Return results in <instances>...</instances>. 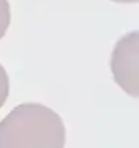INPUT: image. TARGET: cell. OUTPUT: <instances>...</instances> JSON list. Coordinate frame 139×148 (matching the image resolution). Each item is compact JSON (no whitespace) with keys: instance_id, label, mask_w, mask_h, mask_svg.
<instances>
[{"instance_id":"obj_1","label":"cell","mask_w":139,"mask_h":148,"mask_svg":"<svg viewBox=\"0 0 139 148\" xmlns=\"http://www.w3.org/2000/svg\"><path fill=\"white\" fill-rule=\"evenodd\" d=\"M65 126L43 104L16 105L0 121V148H64Z\"/></svg>"},{"instance_id":"obj_2","label":"cell","mask_w":139,"mask_h":148,"mask_svg":"<svg viewBox=\"0 0 139 148\" xmlns=\"http://www.w3.org/2000/svg\"><path fill=\"white\" fill-rule=\"evenodd\" d=\"M139 34L132 31L124 34L116 43L111 55V71L114 82L129 93L132 98H138L139 90Z\"/></svg>"},{"instance_id":"obj_3","label":"cell","mask_w":139,"mask_h":148,"mask_svg":"<svg viewBox=\"0 0 139 148\" xmlns=\"http://www.w3.org/2000/svg\"><path fill=\"white\" fill-rule=\"evenodd\" d=\"M10 24V6L8 0H0V40L3 39Z\"/></svg>"},{"instance_id":"obj_4","label":"cell","mask_w":139,"mask_h":148,"mask_svg":"<svg viewBox=\"0 0 139 148\" xmlns=\"http://www.w3.org/2000/svg\"><path fill=\"white\" fill-rule=\"evenodd\" d=\"M9 96V77L8 73L0 64V108H2Z\"/></svg>"},{"instance_id":"obj_5","label":"cell","mask_w":139,"mask_h":148,"mask_svg":"<svg viewBox=\"0 0 139 148\" xmlns=\"http://www.w3.org/2000/svg\"><path fill=\"white\" fill-rule=\"evenodd\" d=\"M116 3H138V0H112Z\"/></svg>"}]
</instances>
